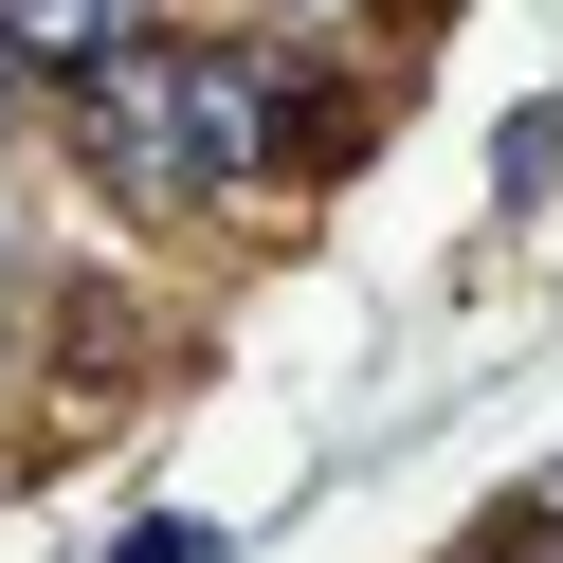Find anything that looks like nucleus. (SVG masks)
I'll use <instances>...</instances> for the list:
<instances>
[{
    "mask_svg": "<svg viewBox=\"0 0 563 563\" xmlns=\"http://www.w3.org/2000/svg\"><path fill=\"white\" fill-rule=\"evenodd\" d=\"M74 91H91V146H110V183H128V200L183 183V55H128V37H110Z\"/></svg>",
    "mask_w": 563,
    "mask_h": 563,
    "instance_id": "nucleus-1",
    "label": "nucleus"
},
{
    "mask_svg": "<svg viewBox=\"0 0 563 563\" xmlns=\"http://www.w3.org/2000/svg\"><path fill=\"white\" fill-rule=\"evenodd\" d=\"M273 164V74L255 55H183V183H255Z\"/></svg>",
    "mask_w": 563,
    "mask_h": 563,
    "instance_id": "nucleus-2",
    "label": "nucleus"
},
{
    "mask_svg": "<svg viewBox=\"0 0 563 563\" xmlns=\"http://www.w3.org/2000/svg\"><path fill=\"white\" fill-rule=\"evenodd\" d=\"M128 37V0H0V74H91Z\"/></svg>",
    "mask_w": 563,
    "mask_h": 563,
    "instance_id": "nucleus-3",
    "label": "nucleus"
},
{
    "mask_svg": "<svg viewBox=\"0 0 563 563\" xmlns=\"http://www.w3.org/2000/svg\"><path fill=\"white\" fill-rule=\"evenodd\" d=\"M291 19H309V37H345V19H382V0H291Z\"/></svg>",
    "mask_w": 563,
    "mask_h": 563,
    "instance_id": "nucleus-4",
    "label": "nucleus"
},
{
    "mask_svg": "<svg viewBox=\"0 0 563 563\" xmlns=\"http://www.w3.org/2000/svg\"><path fill=\"white\" fill-rule=\"evenodd\" d=\"M0 128H19V74H0Z\"/></svg>",
    "mask_w": 563,
    "mask_h": 563,
    "instance_id": "nucleus-5",
    "label": "nucleus"
}]
</instances>
